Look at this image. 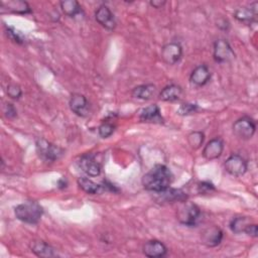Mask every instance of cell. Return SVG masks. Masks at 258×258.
<instances>
[{
  "mask_svg": "<svg viewBox=\"0 0 258 258\" xmlns=\"http://www.w3.org/2000/svg\"><path fill=\"white\" fill-rule=\"evenodd\" d=\"M172 180L171 170L164 164H156L142 176V185L149 191L160 192L168 188Z\"/></svg>",
  "mask_w": 258,
  "mask_h": 258,
  "instance_id": "6da1fadb",
  "label": "cell"
},
{
  "mask_svg": "<svg viewBox=\"0 0 258 258\" xmlns=\"http://www.w3.org/2000/svg\"><path fill=\"white\" fill-rule=\"evenodd\" d=\"M14 214L19 221L34 225L40 221L43 214V209L37 202L26 201L15 207Z\"/></svg>",
  "mask_w": 258,
  "mask_h": 258,
  "instance_id": "7a4b0ae2",
  "label": "cell"
},
{
  "mask_svg": "<svg viewBox=\"0 0 258 258\" xmlns=\"http://www.w3.org/2000/svg\"><path fill=\"white\" fill-rule=\"evenodd\" d=\"M35 146L39 157L46 162H54L63 154V149L44 138H38Z\"/></svg>",
  "mask_w": 258,
  "mask_h": 258,
  "instance_id": "3957f363",
  "label": "cell"
},
{
  "mask_svg": "<svg viewBox=\"0 0 258 258\" xmlns=\"http://www.w3.org/2000/svg\"><path fill=\"white\" fill-rule=\"evenodd\" d=\"M176 216L179 223L185 226H195L201 216V210L196 204L185 200L180 202Z\"/></svg>",
  "mask_w": 258,
  "mask_h": 258,
  "instance_id": "277c9868",
  "label": "cell"
},
{
  "mask_svg": "<svg viewBox=\"0 0 258 258\" xmlns=\"http://www.w3.org/2000/svg\"><path fill=\"white\" fill-rule=\"evenodd\" d=\"M256 131V123L249 116H243L233 124V133L240 139H250Z\"/></svg>",
  "mask_w": 258,
  "mask_h": 258,
  "instance_id": "5b68a950",
  "label": "cell"
},
{
  "mask_svg": "<svg viewBox=\"0 0 258 258\" xmlns=\"http://www.w3.org/2000/svg\"><path fill=\"white\" fill-rule=\"evenodd\" d=\"M224 166L226 171L234 176H241L245 174V172L248 169V164L246 159L239 154L230 155L226 159Z\"/></svg>",
  "mask_w": 258,
  "mask_h": 258,
  "instance_id": "8992f818",
  "label": "cell"
},
{
  "mask_svg": "<svg viewBox=\"0 0 258 258\" xmlns=\"http://www.w3.org/2000/svg\"><path fill=\"white\" fill-rule=\"evenodd\" d=\"M235 57L232 46L226 39H218L214 43V59L217 62H228Z\"/></svg>",
  "mask_w": 258,
  "mask_h": 258,
  "instance_id": "52a82bcc",
  "label": "cell"
},
{
  "mask_svg": "<svg viewBox=\"0 0 258 258\" xmlns=\"http://www.w3.org/2000/svg\"><path fill=\"white\" fill-rule=\"evenodd\" d=\"M182 56V47L178 42H169L161 49V58L167 64H175Z\"/></svg>",
  "mask_w": 258,
  "mask_h": 258,
  "instance_id": "ba28073f",
  "label": "cell"
},
{
  "mask_svg": "<svg viewBox=\"0 0 258 258\" xmlns=\"http://www.w3.org/2000/svg\"><path fill=\"white\" fill-rule=\"evenodd\" d=\"M78 163L82 171H84L89 176H98L101 173V165L97 161L95 155L92 153H87L81 156Z\"/></svg>",
  "mask_w": 258,
  "mask_h": 258,
  "instance_id": "9c48e42d",
  "label": "cell"
},
{
  "mask_svg": "<svg viewBox=\"0 0 258 258\" xmlns=\"http://www.w3.org/2000/svg\"><path fill=\"white\" fill-rule=\"evenodd\" d=\"M257 2H253L250 4V6H245V7H240L235 10L234 16L235 18L245 24H251L256 21L257 19Z\"/></svg>",
  "mask_w": 258,
  "mask_h": 258,
  "instance_id": "30bf717a",
  "label": "cell"
},
{
  "mask_svg": "<svg viewBox=\"0 0 258 258\" xmlns=\"http://www.w3.org/2000/svg\"><path fill=\"white\" fill-rule=\"evenodd\" d=\"M95 18L99 24L108 30H113L116 27V20L110 8L106 5H101L95 12Z\"/></svg>",
  "mask_w": 258,
  "mask_h": 258,
  "instance_id": "8fae6325",
  "label": "cell"
},
{
  "mask_svg": "<svg viewBox=\"0 0 258 258\" xmlns=\"http://www.w3.org/2000/svg\"><path fill=\"white\" fill-rule=\"evenodd\" d=\"M167 253V247L158 240H149L143 245V254L149 258H161Z\"/></svg>",
  "mask_w": 258,
  "mask_h": 258,
  "instance_id": "7c38bea8",
  "label": "cell"
},
{
  "mask_svg": "<svg viewBox=\"0 0 258 258\" xmlns=\"http://www.w3.org/2000/svg\"><path fill=\"white\" fill-rule=\"evenodd\" d=\"M69 105L70 109L80 117H86L89 114V102L82 94H73Z\"/></svg>",
  "mask_w": 258,
  "mask_h": 258,
  "instance_id": "4fadbf2b",
  "label": "cell"
},
{
  "mask_svg": "<svg viewBox=\"0 0 258 258\" xmlns=\"http://www.w3.org/2000/svg\"><path fill=\"white\" fill-rule=\"evenodd\" d=\"M224 150V142L221 138L211 139L203 149V156L207 160H214L219 158Z\"/></svg>",
  "mask_w": 258,
  "mask_h": 258,
  "instance_id": "5bb4252c",
  "label": "cell"
},
{
  "mask_svg": "<svg viewBox=\"0 0 258 258\" xmlns=\"http://www.w3.org/2000/svg\"><path fill=\"white\" fill-rule=\"evenodd\" d=\"M223 236V231L219 227L212 226L210 228H207L202 233L201 238L203 244H205L207 247H216L222 242Z\"/></svg>",
  "mask_w": 258,
  "mask_h": 258,
  "instance_id": "9a60e30c",
  "label": "cell"
},
{
  "mask_svg": "<svg viewBox=\"0 0 258 258\" xmlns=\"http://www.w3.org/2000/svg\"><path fill=\"white\" fill-rule=\"evenodd\" d=\"M139 120L141 122H146V123H156V124H161L163 123V118L160 114L159 107L155 104L149 105L145 108L142 109L139 115Z\"/></svg>",
  "mask_w": 258,
  "mask_h": 258,
  "instance_id": "2e32d148",
  "label": "cell"
},
{
  "mask_svg": "<svg viewBox=\"0 0 258 258\" xmlns=\"http://www.w3.org/2000/svg\"><path fill=\"white\" fill-rule=\"evenodd\" d=\"M211 79V72L206 64H200L194 69L190 74L189 81L196 86H204Z\"/></svg>",
  "mask_w": 258,
  "mask_h": 258,
  "instance_id": "e0dca14e",
  "label": "cell"
},
{
  "mask_svg": "<svg viewBox=\"0 0 258 258\" xmlns=\"http://www.w3.org/2000/svg\"><path fill=\"white\" fill-rule=\"evenodd\" d=\"M1 8L7 9V11L18 13V14H27L31 12V8L27 2L21 0H9L1 1Z\"/></svg>",
  "mask_w": 258,
  "mask_h": 258,
  "instance_id": "ac0fdd59",
  "label": "cell"
},
{
  "mask_svg": "<svg viewBox=\"0 0 258 258\" xmlns=\"http://www.w3.org/2000/svg\"><path fill=\"white\" fill-rule=\"evenodd\" d=\"M182 96V89L180 86L175 84H170L165 86L159 93V99L164 102L177 101Z\"/></svg>",
  "mask_w": 258,
  "mask_h": 258,
  "instance_id": "d6986e66",
  "label": "cell"
},
{
  "mask_svg": "<svg viewBox=\"0 0 258 258\" xmlns=\"http://www.w3.org/2000/svg\"><path fill=\"white\" fill-rule=\"evenodd\" d=\"M30 249L38 257L48 258V257H53L56 255V253L54 252V249L50 245H48L46 242L40 241V240L32 241L30 244Z\"/></svg>",
  "mask_w": 258,
  "mask_h": 258,
  "instance_id": "ffe728a7",
  "label": "cell"
},
{
  "mask_svg": "<svg viewBox=\"0 0 258 258\" xmlns=\"http://www.w3.org/2000/svg\"><path fill=\"white\" fill-rule=\"evenodd\" d=\"M159 194L161 199L158 201H161V203H175V202H183L186 200V195L181 190L177 188H166Z\"/></svg>",
  "mask_w": 258,
  "mask_h": 258,
  "instance_id": "44dd1931",
  "label": "cell"
},
{
  "mask_svg": "<svg viewBox=\"0 0 258 258\" xmlns=\"http://www.w3.org/2000/svg\"><path fill=\"white\" fill-rule=\"evenodd\" d=\"M155 86L153 84L139 85L132 90V97L140 100H149L155 93Z\"/></svg>",
  "mask_w": 258,
  "mask_h": 258,
  "instance_id": "7402d4cb",
  "label": "cell"
},
{
  "mask_svg": "<svg viewBox=\"0 0 258 258\" xmlns=\"http://www.w3.org/2000/svg\"><path fill=\"white\" fill-rule=\"evenodd\" d=\"M78 184L85 192L90 194V195L100 194L104 189L103 184H99V183H97V182L93 181L92 179H90L88 177H85V176H82V177L78 178Z\"/></svg>",
  "mask_w": 258,
  "mask_h": 258,
  "instance_id": "603a6c76",
  "label": "cell"
},
{
  "mask_svg": "<svg viewBox=\"0 0 258 258\" xmlns=\"http://www.w3.org/2000/svg\"><path fill=\"white\" fill-rule=\"evenodd\" d=\"M60 9L61 11L70 17H75L81 13L82 7L80 3L76 0H66L60 2Z\"/></svg>",
  "mask_w": 258,
  "mask_h": 258,
  "instance_id": "cb8c5ba5",
  "label": "cell"
},
{
  "mask_svg": "<svg viewBox=\"0 0 258 258\" xmlns=\"http://www.w3.org/2000/svg\"><path fill=\"white\" fill-rule=\"evenodd\" d=\"M250 220L247 217H236L230 223V229L235 234L244 233L246 227L250 224Z\"/></svg>",
  "mask_w": 258,
  "mask_h": 258,
  "instance_id": "d4e9b609",
  "label": "cell"
},
{
  "mask_svg": "<svg viewBox=\"0 0 258 258\" xmlns=\"http://www.w3.org/2000/svg\"><path fill=\"white\" fill-rule=\"evenodd\" d=\"M205 140V134L202 131H192L187 135V142L192 149H199Z\"/></svg>",
  "mask_w": 258,
  "mask_h": 258,
  "instance_id": "484cf974",
  "label": "cell"
},
{
  "mask_svg": "<svg viewBox=\"0 0 258 258\" xmlns=\"http://www.w3.org/2000/svg\"><path fill=\"white\" fill-rule=\"evenodd\" d=\"M114 131H115V125L111 122H103L98 128V133L102 138L110 137L114 133Z\"/></svg>",
  "mask_w": 258,
  "mask_h": 258,
  "instance_id": "4316f807",
  "label": "cell"
},
{
  "mask_svg": "<svg viewBox=\"0 0 258 258\" xmlns=\"http://www.w3.org/2000/svg\"><path fill=\"white\" fill-rule=\"evenodd\" d=\"M199 110V107L197 104L195 103H183L179 106V108L177 109V114L181 115V116H187L190 114L196 113Z\"/></svg>",
  "mask_w": 258,
  "mask_h": 258,
  "instance_id": "83f0119b",
  "label": "cell"
},
{
  "mask_svg": "<svg viewBox=\"0 0 258 258\" xmlns=\"http://www.w3.org/2000/svg\"><path fill=\"white\" fill-rule=\"evenodd\" d=\"M6 92H7V95L11 99H14V100H18L22 95V91H21L20 87L16 84H9L7 86Z\"/></svg>",
  "mask_w": 258,
  "mask_h": 258,
  "instance_id": "f1b7e54d",
  "label": "cell"
},
{
  "mask_svg": "<svg viewBox=\"0 0 258 258\" xmlns=\"http://www.w3.org/2000/svg\"><path fill=\"white\" fill-rule=\"evenodd\" d=\"M6 33L8 35V37L10 39H12L13 41L17 42V43H23L24 42V38L22 36V34L20 32H18L17 30H15L12 27H6Z\"/></svg>",
  "mask_w": 258,
  "mask_h": 258,
  "instance_id": "f546056e",
  "label": "cell"
},
{
  "mask_svg": "<svg viewBox=\"0 0 258 258\" xmlns=\"http://www.w3.org/2000/svg\"><path fill=\"white\" fill-rule=\"evenodd\" d=\"M216 188L214 186L213 183L209 182V181H202L198 184V191L200 194L206 195V194H210L212 191H215Z\"/></svg>",
  "mask_w": 258,
  "mask_h": 258,
  "instance_id": "4dcf8cb0",
  "label": "cell"
},
{
  "mask_svg": "<svg viewBox=\"0 0 258 258\" xmlns=\"http://www.w3.org/2000/svg\"><path fill=\"white\" fill-rule=\"evenodd\" d=\"M4 114L7 118H14L17 115V111L10 103H6L4 106Z\"/></svg>",
  "mask_w": 258,
  "mask_h": 258,
  "instance_id": "1f68e13d",
  "label": "cell"
},
{
  "mask_svg": "<svg viewBox=\"0 0 258 258\" xmlns=\"http://www.w3.org/2000/svg\"><path fill=\"white\" fill-rule=\"evenodd\" d=\"M244 233L247 234V235L250 236V237L256 238V237L258 236V228H257V225L254 224V223H253V224L250 223V224L246 227Z\"/></svg>",
  "mask_w": 258,
  "mask_h": 258,
  "instance_id": "d6a6232c",
  "label": "cell"
},
{
  "mask_svg": "<svg viewBox=\"0 0 258 258\" xmlns=\"http://www.w3.org/2000/svg\"><path fill=\"white\" fill-rule=\"evenodd\" d=\"M150 5L154 8H161L164 4H165V1H160V0H153V1H150L149 2Z\"/></svg>",
  "mask_w": 258,
  "mask_h": 258,
  "instance_id": "836d02e7",
  "label": "cell"
}]
</instances>
